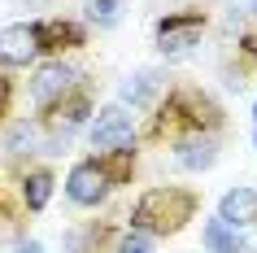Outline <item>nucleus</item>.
<instances>
[{
    "label": "nucleus",
    "mask_w": 257,
    "mask_h": 253,
    "mask_svg": "<svg viewBox=\"0 0 257 253\" xmlns=\"http://www.w3.org/2000/svg\"><path fill=\"white\" fill-rule=\"evenodd\" d=\"M157 114L149 122V140H179V135H192V131H205L214 135L222 127V105H218L209 92L201 88H170L166 101H157Z\"/></svg>",
    "instance_id": "f257e3e1"
},
{
    "label": "nucleus",
    "mask_w": 257,
    "mask_h": 253,
    "mask_svg": "<svg viewBox=\"0 0 257 253\" xmlns=\"http://www.w3.org/2000/svg\"><path fill=\"white\" fill-rule=\"evenodd\" d=\"M196 210H201V197L192 188H179V184L149 188L131 205V231H144V236H179L196 218Z\"/></svg>",
    "instance_id": "f03ea898"
},
{
    "label": "nucleus",
    "mask_w": 257,
    "mask_h": 253,
    "mask_svg": "<svg viewBox=\"0 0 257 253\" xmlns=\"http://www.w3.org/2000/svg\"><path fill=\"white\" fill-rule=\"evenodd\" d=\"M205 27H209L205 9H179V14L157 18V27H153V35H157V53H162L166 61H179V57H188L192 48L201 44Z\"/></svg>",
    "instance_id": "7ed1b4c3"
},
{
    "label": "nucleus",
    "mask_w": 257,
    "mask_h": 253,
    "mask_svg": "<svg viewBox=\"0 0 257 253\" xmlns=\"http://www.w3.org/2000/svg\"><path fill=\"white\" fill-rule=\"evenodd\" d=\"M92 122V88L87 83H74L66 96H57L48 109H40V127L48 135H74L79 127H87Z\"/></svg>",
    "instance_id": "20e7f679"
},
{
    "label": "nucleus",
    "mask_w": 257,
    "mask_h": 253,
    "mask_svg": "<svg viewBox=\"0 0 257 253\" xmlns=\"http://www.w3.org/2000/svg\"><path fill=\"white\" fill-rule=\"evenodd\" d=\"M113 179H109V171H105V161L100 157H83V161H74L70 166V175H66V197L74 201V205H83V210H96V205H105V197L113 192Z\"/></svg>",
    "instance_id": "39448f33"
},
{
    "label": "nucleus",
    "mask_w": 257,
    "mask_h": 253,
    "mask_svg": "<svg viewBox=\"0 0 257 253\" xmlns=\"http://www.w3.org/2000/svg\"><path fill=\"white\" fill-rule=\"evenodd\" d=\"M87 140L92 148L109 153V148H122V144H136V118H131V109L126 105H105L87 122Z\"/></svg>",
    "instance_id": "423d86ee"
},
{
    "label": "nucleus",
    "mask_w": 257,
    "mask_h": 253,
    "mask_svg": "<svg viewBox=\"0 0 257 253\" xmlns=\"http://www.w3.org/2000/svg\"><path fill=\"white\" fill-rule=\"evenodd\" d=\"M35 40H40V57H61L66 48H83L87 44V27L74 18H35Z\"/></svg>",
    "instance_id": "0eeeda50"
},
{
    "label": "nucleus",
    "mask_w": 257,
    "mask_h": 253,
    "mask_svg": "<svg viewBox=\"0 0 257 253\" xmlns=\"http://www.w3.org/2000/svg\"><path fill=\"white\" fill-rule=\"evenodd\" d=\"M40 61V40L31 22H9L0 27V66L5 70H27Z\"/></svg>",
    "instance_id": "6e6552de"
},
{
    "label": "nucleus",
    "mask_w": 257,
    "mask_h": 253,
    "mask_svg": "<svg viewBox=\"0 0 257 253\" xmlns=\"http://www.w3.org/2000/svg\"><path fill=\"white\" fill-rule=\"evenodd\" d=\"M74 83H83V74L70 66V61L53 57V61H44V66L35 70V79H31V96H35V105H40V109H48L57 96H66Z\"/></svg>",
    "instance_id": "1a4fd4ad"
},
{
    "label": "nucleus",
    "mask_w": 257,
    "mask_h": 253,
    "mask_svg": "<svg viewBox=\"0 0 257 253\" xmlns=\"http://www.w3.org/2000/svg\"><path fill=\"white\" fill-rule=\"evenodd\" d=\"M175 161L183 166V171H192V175L209 171V166L218 161V140H214V135H205V131L179 135V140H175Z\"/></svg>",
    "instance_id": "9d476101"
},
{
    "label": "nucleus",
    "mask_w": 257,
    "mask_h": 253,
    "mask_svg": "<svg viewBox=\"0 0 257 253\" xmlns=\"http://www.w3.org/2000/svg\"><path fill=\"white\" fill-rule=\"evenodd\" d=\"M166 79H162V70H136V74H126L118 88V105H131V109H153L157 105V96H162Z\"/></svg>",
    "instance_id": "9b49d317"
},
{
    "label": "nucleus",
    "mask_w": 257,
    "mask_h": 253,
    "mask_svg": "<svg viewBox=\"0 0 257 253\" xmlns=\"http://www.w3.org/2000/svg\"><path fill=\"white\" fill-rule=\"evenodd\" d=\"M218 218L227 227H235V231L253 227L257 223V192L253 188H227L222 201H218Z\"/></svg>",
    "instance_id": "f8f14e48"
},
{
    "label": "nucleus",
    "mask_w": 257,
    "mask_h": 253,
    "mask_svg": "<svg viewBox=\"0 0 257 253\" xmlns=\"http://www.w3.org/2000/svg\"><path fill=\"white\" fill-rule=\"evenodd\" d=\"M5 153H14V157H22V153H44V127L40 118H18L5 127Z\"/></svg>",
    "instance_id": "ddd939ff"
},
{
    "label": "nucleus",
    "mask_w": 257,
    "mask_h": 253,
    "mask_svg": "<svg viewBox=\"0 0 257 253\" xmlns=\"http://www.w3.org/2000/svg\"><path fill=\"white\" fill-rule=\"evenodd\" d=\"M105 244H109L105 223H83L66 231V253H105Z\"/></svg>",
    "instance_id": "4468645a"
},
{
    "label": "nucleus",
    "mask_w": 257,
    "mask_h": 253,
    "mask_svg": "<svg viewBox=\"0 0 257 253\" xmlns=\"http://www.w3.org/2000/svg\"><path fill=\"white\" fill-rule=\"evenodd\" d=\"M53 171H27L22 175V201H27V210L31 214H40L48 210V201H53Z\"/></svg>",
    "instance_id": "2eb2a0df"
},
{
    "label": "nucleus",
    "mask_w": 257,
    "mask_h": 253,
    "mask_svg": "<svg viewBox=\"0 0 257 253\" xmlns=\"http://www.w3.org/2000/svg\"><path fill=\"white\" fill-rule=\"evenodd\" d=\"M201 240H205V253H244V236L235 227H227L222 218H209Z\"/></svg>",
    "instance_id": "dca6fc26"
},
{
    "label": "nucleus",
    "mask_w": 257,
    "mask_h": 253,
    "mask_svg": "<svg viewBox=\"0 0 257 253\" xmlns=\"http://www.w3.org/2000/svg\"><path fill=\"white\" fill-rule=\"evenodd\" d=\"M83 18L96 31H113L126 18V0H83Z\"/></svg>",
    "instance_id": "f3484780"
},
{
    "label": "nucleus",
    "mask_w": 257,
    "mask_h": 253,
    "mask_svg": "<svg viewBox=\"0 0 257 253\" xmlns=\"http://www.w3.org/2000/svg\"><path fill=\"white\" fill-rule=\"evenodd\" d=\"M113 253H153V236H144V231H126V236H118Z\"/></svg>",
    "instance_id": "a211bd4d"
},
{
    "label": "nucleus",
    "mask_w": 257,
    "mask_h": 253,
    "mask_svg": "<svg viewBox=\"0 0 257 253\" xmlns=\"http://www.w3.org/2000/svg\"><path fill=\"white\" fill-rule=\"evenodd\" d=\"M235 48H240V61H244V66L257 70V27H253V31H244L240 40H235Z\"/></svg>",
    "instance_id": "6ab92c4d"
},
{
    "label": "nucleus",
    "mask_w": 257,
    "mask_h": 253,
    "mask_svg": "<svg viewBox=\"0 0 257 253\" xmlns=\"http://www.w3.org/2000/svg\"><path fill=\"white\" fill-rule=\"evenodd\" d=\"M9 105H14V79L0 70V122H5V114H9Z\"/></svg>",
    "instance_id": "aec40b11"
},
{
    "label": "nucleus",
    "mask_w": 257,
    "mask_h": 253,
    "mask_svg": "<svg viewBox=\"0 0 257 253\" xmlns=\"http://www.w3.org/2000/svg\"><path fill=\"white\" fill-rule=\"evenodd\" d=\"M14 253H44V244L35 236H27V240H18V244H14Z\"/></svg>",
    "instance_id": "412c9836"
},
{
    "label": "nucleus",
    "mask_w": 257,
    "mask_h": 253,
    "mask_svg": "<svg viewBox=\"0 0 257 253\" xmlns=\"http://www.w3.org/2000/svg\"><path fill=\"white\" fill-rule=\"evenodd\" d=\"M5 218H9V210H5V201H0V223H5Z\"/></svg>",
    "instance_id": "4be33fe9"
},
{
    "label": "nucleus",
    "mask_w": 257,
    "mask_h": 253,
    "mask_svg": "<svg viewBox=\"0 0 257 253\" xmlns=\"http://www.w3.org/2000/svg\"><path fill=\"white\" fill-rule=\"evenodd\" d=\"M253 118H257V101H253Z\"/></svg>",
    "instance_id": "5701e85b"
},
{
    "label": "nucleus",
    "mask_w": 257,
    "mask_h": 253,
    "mask_svg": "<svg viewBox=\"0 0 257 253\" xmlns=\"http://www.w3.org/2000/svg\"><path fill=\"white\" fill-rule=\"evenodd\" d=\"M253 14H257V0H253Z\"/></svg>",
    "instance_id": "b1692460"
},
{
    "label": "nucleus",
    "mask_w": 257,
    "mask_h": 253,
    "mask_svg": "<svg viewBox=\"0 0 257 253\" xmlns=\"http://www.w3.org/2000/svg\"><path fill=\"white\" fill-rule=\"evenodd\" d=\"M253 144H257V135H253Z\"/></svg>",
    "instance_id": "393cba45"
}]
</instances>
